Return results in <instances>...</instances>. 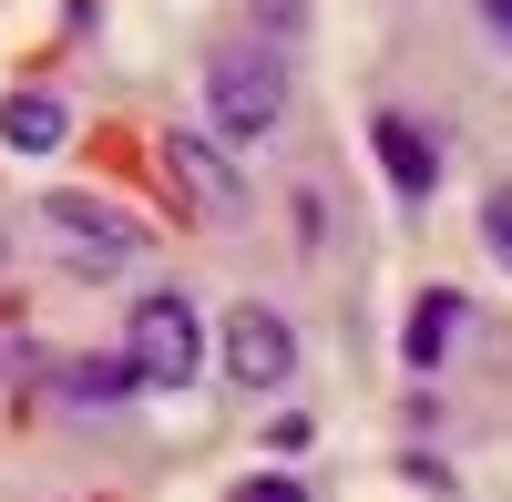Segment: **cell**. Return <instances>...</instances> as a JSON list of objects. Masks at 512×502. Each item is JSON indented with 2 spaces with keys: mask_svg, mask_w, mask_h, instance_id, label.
Masks as SVG:
<instances>
[{
  "mask_svg": "<svg viewBox=\"0 0 512 502\" xmlns=\"http://www.w3.org/2000/svg\"><path fill=\"white\" fill-rule=\"evenodd\" d=\"M205 113H216V134H277V113H287L277 41H226V52L205 62Z\"/></svg>",
  "mask_w": 512,
  "mask_h": 502,
  "instance_id": "1",
  "label": "cell"
},
{
  "mask_svg": "<svg viewBox=\"0 0 512 502\" xmlns=\"http://www.w3.org/2000/svg\"><path fill=\"white\" fill-rule=\"evenodd\" d=\"M123 359H134L144 390H185L195 369H205V318H195L185 298H144V308H134V339H123Z\"/></svg>",
  "mask_w": 512,
  "mask_h": 502,
  "instance_id": "2",
  "label": "cell"
},
{
  "mask_svg": "<svg viewBox=\"0 0 512 502\" xmlns=\"http://www.w3.org/2000/svg\"><path fill=\"white\" fill-rule=\"evenodd\" d=\"M41 216H52V236L82 257V277H103V267H134L144 246H154V236H144V216H123V205H93V195H52Z\"/></svg>",
  "mask_w": 512,
  "mask_h": 502,
  "instance_id": "3",
  "label": "cell"
},
{
  "mask_svg": "<svg viewBox=\"0 0 512 502\" xmlns=\"http://www.w3.org/2000/svg\"><path fill=\"white\" fill-rule=\"evenodd\" d=\"M216 359H226L236 390H277L287 369H297V328L277 308H226L216 318Z\"/></svg>",
  "mask_w": 512,
  "mask_h": 502,
  "instance_id": "4",
  "label": "cell"
},
{
  "mask_svg": "<svg viewBox=\"0 0 512 502\" xmlns=\"http://www.w3.org/2000/svg\"><path fill=\"white\" fill-rule=\"evenodd\" d=\"M164 175H175L185 216H205V226H246V205H256L246 175H236V164L205 144V134H175V144H164Z\"/></svg>",
  "mask_w": 512,
  "mask_h": 502,
  "instance_id": "5",
  "label": "cell"
},
{
  "mask_svg": "<svg viewBox=\"0 0 512 502\" xmlns=\"http://www.w3.org/2000/svg\"><path fill=\"white\" fill-rule=\"evenodd\" d=\"M369 154L390 164V185H400L410 205L441 185V154H431V134H420V123H400V113H369Z\"/></svg>",
  "mask_w": 512,
  "mask_h": 502,
  "instance_id": "6",
  "label": "cell"
},
{
  "mask_svg": "<svg viewBox=\"0 0 512 502\" xmlns=\"http://www.w3.org/2000/svg\"><path fill=\"white\" fill-rule=\"evenodd\" d=\"M0 144L11 154H62L72 144V103L62 93H11L0 103Z\"/></svg>",
  "mask_w": 512,
  "mask_h": 502,
  "instance_id": "7",
  "label": "cell"
},
{
  "mask_svg": "<svg viewBox=\"0 0 512 502\" xmlns=\"http://www.w3.org/2000/svg\"><path fill=\"white\" fill-rule=\"evenodd\" d=\"M461 328H472V308H461L451 287H431V298L410 308V369H441V359H451V339H461Z\"/></svg>",
  "mask_w": 512,
  "mask_h": 502,
  "instance_id": "8",
  "label": "cell"
},
{
  "mask_svg": "<svg viewBox=\"0 0 512 502\" xmlns=\"http://www.w3.org/2000/svg\"><path fill=\"white\" fill-rule=\"evenodd\" d=\"M62 390H72V400H113V390H134V359H82Z\"/></svg>",
  "mask_w": 512,
  "mask_h": 502,
  "instance_id": "9",
  "label": "cell"
},
{
  "mask_svg": "<svg viewBox=\"0 0 512 502\" xmlns=\"http://www.w3.org/2000/svg\"><path fill=\"white\" fill-rule=\"evenodd\" d=\"M482 246H492V267H512V185L482 195Z\"/></svg>",
  "mask_w": 512,
  "mask_h": 502,
  "instance_id": "10",
  "label": "cell"
},
{
  "mask_svg": "<svg viewBox=\"0 0 512 502\" xmlns=\"http://www.w3.org/2000/svg\"><path fill=\"white\" fill-rule=\"evenodd\" d=\"M226 502H308V492H297V472H246Z\"/></svg>",
  "mask_w": 512,
  "mask_h": 502,
  "instance_id": "11",
  "label": "cell"
},
{
  "mask_svg": "<svg viewBox=\"0 0 512 502\" xmlns=\"http://www.w3.org/2000/svg\"><path fill=\"white\" fill-rule=\"evenodd\" d=\"M308 431H318V421H308V410H277V421H267V431H256V441H267V451H308Z\"/></svg>",
  "mask_w": 512,
  "mask_h": 502,
  "instance_id": "12",
  "label": "cell"
},
{
  "mask_svg": "<svg viewBox=\"0 0 512 502\" xmlns=\"http://www.w3.org/2000/svg\"><path fill=\"white\" fill-rule=\"evenodd\" d=\"M297 21H308V0H256V31H267V41H287Z\"/></svg>",
  "mask_w": 512,
  "mask_h": 502,
  "instance_id": "13",
  "label": "cell"
},
{
  "mask_svg": "<svg viewBox=\"0 0 512 502\" xmlns=\"http://www.w3.org/2000/svg\"><path fill=\"white\" fill-rule=\"evenodd\" d=\"M472 11L492 21V41H502V52H512V0H472Z\"/></svg>",
  "mask_w": 512,
  "mask_h": 502,
  "instance_id": "14",
  "label": "cell"
},
{
  "mask_svg": "<svg viewBox=\"0 0 512 502\" xmlns=\"http://www.w3.org/2000/svg\"><path fill=\"white\" fill-rule=\"evenodd\" d=\"M0 267H11V246H0Z\"/></svg>",
  "mask_w": 512,
  "mask_h": 502,
  "instance_id": "15",
  "label": "cell"
}]
</instances>
